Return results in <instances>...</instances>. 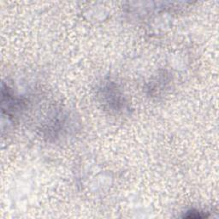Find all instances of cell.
I'll return each mask as SVG.
<instances>
[{"instance_id": "6da1fadb", "label": "cell", "mask_w": 219, "mask_h": 219, "mask_svg": "<svg viewBox=\"0 0 219 219\" xmlns=\"http://www.w3.org/2000/svg\"><path fill=\"white\" fill-rule=\"evenodd\" d=\"M185 217H188V218H201V217H204V216H206L205 214H202V212H199V211H188L187 214H186Z\"/></svg>"}]
</instances>
